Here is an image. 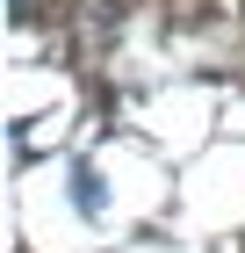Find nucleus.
<instances>
[{"instance_id":"f257e3e1","label":"nucleus","mask_w":245,"mask_h":253,"mask_svg":"<svg viewBox=\"0 0 245 253\" xmlns=\"http://www.w3.org/2000/svg\"><path fill=\"white\" fill-rule=\"evenodd\" d=\"M72 195H79V210H101V181H94V167H79V188H72Z\"/></svg>"},{"instance_id":"f03ea898","label":"nucleus","mask_w":245,"mask_h":253,"mask_svg":"<svg viewBox=\"0 0 245 253\" xmlns=\"http://www.w3.org/2000/svg\"><path fill=\"white\" fill-rule=\"evenodd\" d=\"M15 15H29V0H15Z\"/></svg>"}]
</instances>
